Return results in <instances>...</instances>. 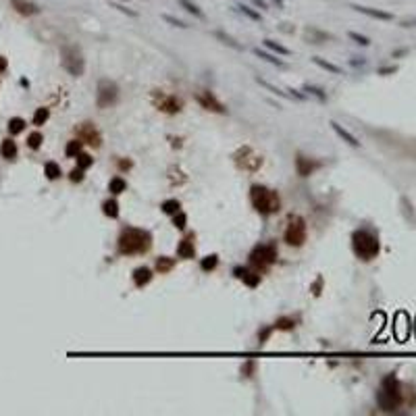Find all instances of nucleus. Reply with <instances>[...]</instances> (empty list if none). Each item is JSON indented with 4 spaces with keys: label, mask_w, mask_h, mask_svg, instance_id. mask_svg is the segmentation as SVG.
Segmentation results:
<instances>
[{
    "label": "nucleus",
    "mask_w": 416,
    "mask_h": 416,
    "mask_svg": "<svg viewBox=\"0 0 416 416\" xmlns=\"http://www.w3.org/2000/svg\"><path fill=\"white\" fill-rule=\"evenodd\" d=\"M152 248V235L146 229L139 227H123L116 239V250L123 256H133V254H146Z\"/></svg>",
    "instance_id": "nucleus-1"
},
{
    "label": "nucleus",
    "mask_w": 416,
    "mask_h": 416,
    "mask_svg": "<svg viewBox=\"0 0 416 416\" xmlns=\"http://www.w3.org/2000/svg\"><path fill=\"white\" fill-rule=\"evenodd\" d=\"M250 202H252L254 210L260 212L262 216H271L275 212H279L281 208V198L277 191L266 185H260V183L250 187Z\"/></svg>",
    "instance_id": "nucleus-2"
},
{
    "label": "nucleus",
    "mask_w": 416,
    "mask_h": 416,
    "mask_svg": "<svg viewBox=\"0 0 416 416\" xmlns=\"http://www.w3.org/2000/svg\"><path fill=\"white\" fill-rule=\"evenodd\" d=\"M352 248H354V254L360 258V260L369 262L372 258H377L381 244H379L377 233H372L369 229H356L352 233Z\"/></svg>",
    "instance_id": "nucleus-3"
},
{
    "label": "nucleus",
    "mask_w": 416,
    "mask_h": 416,
    "mask_svg": "<svg viewBox=\"0 0 416 416\" xmlns=\"http://www.w3.org/2000/svg\"><path fill=\"white\" fill-rule=\"evenodd\" d=\"M377 404L381 406V410L393 412L395 408L402 404V385L395 374H387L381 383V389L377 393Z\"/></svg>",
    "instance_id": "nucleus-4"
},
{
    "label": "nucleus",
    "mask_w": 416,
    "mask_h": 416,
    "mask_svg": "<svg viewBox=\"0 0 416 416\" xmlns=\"http://www.w3.org/2000/svg\"><path fill=\"white\" fill-rule=\"evenodd\" d=\"M277 246L275 244H258L252 248V252L248 256V262L252 266L254 271L258 273H264L266 269H271V266L277 262Z\"/></svg>",
    "instance_id": "nucleus-5"
},
{
    "label": "nucleus",
    "mask_w": 416,
    "mask_h": 416,
    "mask_svg": "<svg viewBox=\"0 0 416 416\" xmlns=\"http://www.w3.org/2000/svg\"><path fill=\"white\" fill-rule=\"evenodd\" d=\"M61 65L65 67V71L69 73L71 77H81L83 71H86V61H83L79 46L65 44L61 48Z\"/></svg>",
    "instance_id": "nucleus-6"
},
{
    "label": "nucleus",
    "mask_w": 416,
    "mask_h": 416,
    "mask_svg": "<svg viewBox=\"0 0 416 416\" xmlns=\"http://www.w3.org/2000/svg\"><path fill=\"white\" fill-rule=\"evenodd\" d=\"M283 237H285L287 244L294 246V248L304 246V241H306V237H308V227H306L304 216L291 212V214L287 216V227H285V233H283Z\"/></svg>",
    "instance_id": "nucleus-7"
},
{
    "label": "nucleus",
    "mask_w": 416,
    "mask_h": 416,
    "mask_svg": "<svg viewBox=\"0 0 416 416\" xmlns=\"http://www.w3.org/2000/svg\"><path fill=\"white\" fill-rule=\"evenodd\" d=\"M119 102V86L111 79H100L98 92H96V104L98 108H108Z\"/></svg>",
    "instance_id": "nucleus-8"
},
{
    "label": "nucleus",
    "mask_w": 416,
    "mask_h": 416,
    "mask_svg": "<svg viewBox=\"0 0 416 416\" xmlns=\"http://www.w3.org/2000/svg\"><path fill=\"white\" fill-rule=\"evenodd\" d=\"M152 102H154V106L158 108V111L166 113V115H177V113H181V108H183V102L177 96L164 94V92H154Z\"/></svg>",
    "instance_id": "nucleus-9"
},
{
    "label": "nucleus",
    "mask_w": 416,
    "mask_h": 416,
    "mask_svg": "<svg viewBox=\"0 0 416 416\" xmlns=\"http://www.w3.org/2000/svg\"><path fill=\"white\" fill-rule=\"evenodd\" d=\"M75 136H77V139H81L83 144H90V146H94V148H100L102 146V136H100V131L94 123H81L75 127Z\"/></svg>",
    "instance_id": "nucleus-10"
},
{
    "label": "nucleus",
    "mask_w": 416,
    "mask_h": 416,
    "mask_svg": "<svg viewBox=\"0 0 416 416\" xmlns=\"http://www.w3.org/2000/svg\"><path fill=\"white\" fill-rule=\"evenodd\" d=\"M196 102L206 108V111H210V113H219V115H225L227 113V106H225L219 98H216L212 92H208V90H202V92H198L196 94Z\"/></svg>",
    "instance_id": "nucleus-11"
},
{
    "label": "nucleus",
    "mask_w": 416,
    "mask_h": 416,
    "mask_svg": "<svg viewBox=\"0 0 416 416\" xmlns=\"http://www.w3.org/2000/svg\"><path fill=\"white\" fill-rule=\"evenodd\" d=\"M239 154H244V161H241V158H237L235 162H237L244 171H258V169L262 166V156H258L250 146L239 148Z\"/></svg>",
    "instance_id": "nucleus-12"
},
{
    "label": "nucleus",
    "mask_w": 416,
    "mask_h": 416,
    "mask_svg": "<svg viewBox=\"0 0 416 416\" xmlns=\"http://www.w3.org/2000/svg\"><path fill=\"white\" fill-rule=\"evenodd\" d=\"M233 275H235L239 281H244L248 287L260 285V273L254 271L252 266H235V269H233Z\"/></svg>",
    "instance_id": "nucleus-13"
},
{
    "label": "nucleus",
    "mask_w": 416,
    "mask_h": 416,
    "mask_svg": "<svg viewBox=\"0 0 416 416\" xmlns=\"http://www.w3.org/2000/svg\"><path fill=\"white\" fill-rule=\"evenodd\" d=\"M194 241H196V235H194V233H187V235L177 244V256L185 258V260L196 258V244H194Z\"/></svg>",
    "instance_id": "nucleus-14"
},
{
    "label": "nucleus",
    "mask_w": 416,
    "mask_h": 416,
    "mask_svg": "<svg viewBox=\"0 0 416 416\" xmlns=\"http://www.w3.org/2000/svg\"><path fill=\"white\" fill-rule=\"evenodd\" d=\"M321 166H323V162H319V161H310V158H306L302 154L296 156V171H298V175H302V177L312 175L316 169H321Z\"/></svg>",
    "instance_id": "nucleus-15"
},
{
    "label": "nucleus",
    "mask_w": 416,
    "mask_h": 416,
    "mask_svg": "<svg viewBox=\"0 0 416 416\" xmlns=\"http://www.w3.org/2000/svg\"><path fill=\"white\" fill-rule=\"evenodd\" d=\"M152 269H148V266H138L136 271H133V275H131V279H133V285L136 287H146L150 281H152Z\"/></svg>",
    "instance_id": "nucleus-16"
},
{
    "label": "nucleus",
    "mask_w": 416,
    "mask_h": 416,
    "mask_svg": "<svg viewBox=\"0 0 416 416\" xmlns=\"http://www.w3.org/2000/svg\"><path fill=\"white\" fill-rule=\"evenodd\" d=\"M11 4H13V8H15L17 13L25 15V17H31V15H38L40 13L38 4L29 2V0H11Z\"/></svg>",
    "instance_id": "nucleus-17"
},
{
    "label": "nucleus",
    "mask_w": 416,
    "mask_h": 416,
    "mask_svg": "<svg viewBox=\"0 0 416 416\" xmlns=\"http://www.w3.org/2000/svg\"><path fill=\"white\" fill-rule=\"evenodd\" d=\"M352 8H356L358 13H364V15L372 17V19H381V21H391V19H393V15H391V13L377 11V8H369V6H360V4H354Z\"/></svg>",
    "instance_id": "nucleus-18"
},
{
    "label": "nucleus",
    "mask_w": 416,
    "mask_h": 416,
    "mask_svg": "<svg viewBox=\"0 0 416 416\" xmlns=\"http://www.w3.org/2000/svg\"><path fill=\"white\" fill-rule=\"evenodd\" d=\"M331 127H333V131H335V133H337V136H339L341 139H344V141H347L349 146H354V148H358V146H360V141H358V139H356V138H354V136H352V133H349L347 129H344V127H341V125H339L337 121H331Z\"/></svg>",
    "instance_id": "nucleus-19"
},
{
    "label": "nucleus",
    "mask_w": 416,
    "mask_h": 416,
    "mask_svg": "<svg viewBox=\"0 0 416 416\" xmlns=\"http://www.w3.org/2000/svg\"><path fill=\"white\" fill-rule=\"evenodd\" d=\"M0 154H2V158H6V161H15L17 158V144L11 138L2 139V144H0Z\"/></svg>",
    "instance_id": "nucleus-20"
},
{
    "label": "nucleus",
    "mask_w": 416,
    "mask_h": 416,
    "mask_svg": "<svg viewBox=\"0 0 416 416\" xmlns=\"http://www.w3.org/2000/svg\"><path fill=\"white\" fill-rule=\"evenodd\" d=\"M102 212L108 216V219H119V202H116L115 198L104 200V204H102Z\"/></svg>",
    "instance_id": "nucleus-21"
},
{
    "label": "nucleus",
    "mask_w": 416,
    "mask_h": 416,
    "mask_svg": "<svg viewBox=\"0 0 416 416\" xmlns=\"http://www.w3.org/2000/svg\"><path fill=\"white\" fill-rule=\"evenodd\" d=\"M44 175H46V179L56 181V179L63 175V173H61V164L54 162V161H48V162L44 164Z\"/></svg>",
    "instance_id": "nucleus-22"
},
{
    "label": "nucleus",
    "mask_w": 416,
    "mask_h": 416,
    "mask_svg": "<svg viewBox=\"0 0 416 416\" xmlns=\"http://www.w3.org/2000/svg\"><path fill=\"white\" fill-rule=\"evenodd\" d=\"M161 210L164 212V214H169V216H173V214H177L179 210H181V202L177 198H171V200H164V202L161 204Z\"/></svg>",
    "instance_id": "nucleus-23"
},
{
    "label": "nucleus",
    "mask_w": 416,
    "mask_h": 416,
    "mask_svg": "<svg viewBox=\"0 0 416 416\" xmlns=\"http://www.w3.org/2000/svg\"><path fill=\"white\" fill-rule=\"evenodd\" d=\"M125 189H127V181H125L123 177H113V179H111V183H108V191H111L113 196L123 194Z\"/></svg>",
    "instance_id": "nucleus-24"
},
{
    "label": "nucleus",
    "mask_w": 416,
    "mask_h": 416,
    "mask_svg": "<svg viewBox=\"0 0 416 416\" xmlns=\"http://www.w3.org/2000/svg\"><path fill=\"white\" fill-rule=\"evenodd\" d=\"M296 327V319L294 316H281V319H277V323L273 324V331L277 329V331H291Z\"/></svg>",
    "instance_id": "nucleus-25"
},
{
    "label": "nucleus",
    "mask_w": 416,
    "mask_h": 416,
    "mask_svg": "<svg viewBox=\"0 0 416 416\" xmlns=\"http://www.w3.org/2000/svg\"><path fill=\"white\" fill-rule=\"evenodd\" d=\"M81 148H83V141L81 139H71V141H67V146H65V156H69V158H75L79 152H81Z\"/></svg>",
    "instance_id": "nucleus-26"
},
{
    "label": "nucleus",
    "mask_w": 416,
    "mask_h": 416,
    "mask_svg": "<svg viewBox=\"0 0 416 416\" xmlns=\"http://www.w3.org/2000/svg\"><path fill=\"white\" fill-rule=\"evenodd\" d=\"M173 266H175V258H169V256H161V258H156V271L161 273V275L173 271Z\"/></svg>",
    "instance_id": "nucleus-27"
},
{
    "label": "nucleus",
    "mask_w": 416,
    "mask_h": 416,
    "mask_svg": "<svg viewBox=\"0 0 416 416\" xmlns=\"http://www.w3.org/2000/svg\"><path fill=\"white\" fill-rule=\"evenodd\" d=\"M264 46L269 48V50H273V52L281 54V56H289V54H291V52H289V48H285L283 44H279V42H275V40H271V38H266V40H264Z\"/></svg>",
    "instance_id": "nucleus-28"
},
{
    "label": "nucleus",
    "mask_w": 416,
    "mask_h": 416,
    "mask_svg": "<svg viewBox=\"0 0 416 416\" xmlns=\"http://www.w3.org/2000/svg\"><path fill=\"white\" fill-rule=\"evenodd\" d=\"M25 125L27 123H25L21 116H13V119L8 121V133H11V136H19V133L25 129Z\"/></svg>",
    "instance_id": "nucleus-29"
},
{
    "label": "nucleus",
    "mask_w": 416,
    "mask_h": 416,
    "mask_svg": "<svg viewBox=\"0 0 416 416\" xmlns=\"http://www.w3.org/2000/svg\"><path fill=\"white\" fill-rule=\"evenodd\" d=\"M216 264H219V256L216 254H210V256H206L200 260V269H202L204 273H210L216 269Z\"/></svg>",
    "instance_id": "nucleus-30"
},
{
    "label": "nucleus",
    "mask_w": 416,
    "mask_h": 416,
    "mask_svg": "<svg viewBox=\"0 0 416 416\" xmlns=\"http://www.w3.org/2000/svg\"><path fill=\"white\" fill-rule=\"evenodd\" d=\"M48 116H50V111L46 106H40L36 113H33V125H36V127H42V125H44L46 121H48Z\"/></svg>",
    "instance_id": "nucleus-31"
},
{
    "label": "nucleus",
    "mask_w": 416,
    "mask_h": 416,
    "mask_svg": "<svg viewBox=\"0 0 416 416\" xmlns=\"http://www.w3.org/2000/svg\"><path fill=\"white\" fill-rule=\"evenodd\" d=\"M254 54L256 56H260V58H264V61H269L271 65H277V67H285V63L281 61V58H277L275 54H269L266 50H260V48H254Z\"/></svg>",
    "instance_id": "nucleus-32"
},
{
    "label": "nucleus",
    "mask_w": 416,
    "mask_h": 416,
    "mask_svg": "<svg viewBox=\"0 0 416 416\" xmlns=\"http://www.w3.org/2000/svg\"><path fill=\"white\" fill-rule=\"evenodd\" d=\"M312 63H314V65H319L321 69L329 71V73H335V75H339V73H341V69H339L337 65H333V63H329V61H323L321 56H314V58H312Z\"/></svg>",
    "instance_id": "nucleus-33"
},
{
    "label": "nucleus",
    "mask_w": 416,
    "mask_h": 416,
    "mask_svg": "<svg viewBox=\"0 0 416 416\" xmlns=\"http://www.w3.org/2000/svg\"><path fill=\"white\" fill-rule=\"evenodd\" d=\"M75 158H77V166H79V169H81V171H88V169H90V166H92V164H94V158H92V154H88V152H83V150H81V152H79L77 156H75Z\"/></svg>",
    "instance_id": "nucleus-34"
},
{
    "label": "nucleus",
    "mask_w": 416,
    "mask_h": 416,
    "mask_svg": "<svg viewBox=\"0 0 416 416\" xmlns=\"http://www.w3.org/2000/svg\"><path fill=\"white\" fill-rule=\"evenodd\" d=\"M214 38H219V40L223 42V44H227V46H231L233 50H241V48H244V46H241V44H237V42H235V40H233L231 36H227V33H223V31H214Z\"/></svg>",
    "instance_id": "nucleus-35"
},
{
    "label": "nucleus",
    "mask_w": 416,
    "mask_h": 416,
    "mask_svg": "<svg viewBox=\"0 0 416 416\" xmlns=\"http://www.w3.org/2000/svg\"><path fill=\"white\" fill-rule=\"evenodd\" d=\"M179 4H181L183 8H185V11H187V13H191V15H196V17H198V19H204V13H202V11H200V8H198V4H194V2H191V0H179Z\"/></svg>",
    "instance_id": "nucleus-36"
},
{
    "label": "nucleus",
    "mask_w": 416,
    "mask_h": 416,
    "mask_svg": "<svg viewBox=\"0 0 416 416\" xmlns=\"http://www.w3.org/2000/svg\"><path fill=\"white\" fill-rule=\"evenodd\" d=\"M42 141H44V136H42L40 131H33V133H29V136H27V146L31 150H38L42 146Z\"/></svg>",
    "instance_id": "nucleus-37"
},
{
    "label": "nucleus",
    "mask_w": 416,
    "mask_h": 416,
    "mask_svg": "<svg viewBox=\"0 0 416 416\" xmlns=\"http://www.w3.org/2000/svg\"><path fill=\"white\" fill-rule=\"evenodd\" d=\"M173 225H175V227H177L179 231H183V229L187 227V214L183 212V210H179L177 214H173Z\"/></svg>",
    "instance_id": "nucleus-38"
},
{
    "label": "nucleus",
    "mask_w": 416,
    "mask_h": 416,
    "mask_svg": "<svg viewBox=\"0 0 416 416\" xmlns=\"http://www.w3.org/2000/svg\"><path fill=\"white\" fill-rule=\"evenodd\" d=\"M237 8H239V13H244L246 17H250L252 21H260L262 17H260V13H256V11H252L250 6H246V4H237Z\"/></svg>",
    "instance_id": "nucleus-39"
},
{
    "label": "nucleus",
    "mask_w": 416,
    "mask_h": 416,
    "mask_svg": "<svg viewBox=\"0 0 416 416\" xmlns=\"http://www.w3.org/2000/svg\"><path fill=\"white\" fill-rule=\"evenodd\" d=\"M304 92H308V94L316 96V98L321 100V102H324V100H327V94H324V92H323L321 88H314V86H310V83H308V86H304Z\"/></svg>",
    "instance_id": "nucleus-40"
},
{
    "label": "nucleus",
    "mask_w": 416,
    "mask_h": 416,
    "mask_svg": "<svg viewBox=\"0 0 416 416\" xmlns=\"http://www.w3.org/2000/svg\"><path fill=\"white\" fill-rule=\"evenodd\" d=\"M256 81H258V83H260V86H262V88H266V90H271V92H273V94H277V96H281V98H287V94H285V92H281L279 88H275V86H273V83H269V81H264V79H260V77H256Z\"/></svg>",
    "instance_id": "nucleus-41"
},
{
    "label": "nucleus",
    "mask_w": 416,
    "mask_h": 416,
    "mask_svg": "<svg viewBox=\"0 0 416 416\" xmlns=\"http://www.w3.org/2000/svg\"><path fill=\"white\" fill-rule=\"evenodd\" d=\"M347 36L352 38V40H356L360 46H369V44H370V40H369V38H366V36H360V33H356V31H349Z\"/></svg>",
    "instance_id": "nucleus-42"
},
{
    "label": "nucleus",
    "mask_w": 416,
    "mask_h": 416,
    "mask_svg": "<svg viewBox=\"0 0 416 416\" xmlns=\"http://www.w3.org/2000/svg\"><path fill=\"white\" fill-rule=\"evenodd\" d=\"M69 179H71L73 183H81V181H83V171L79 169V166H75V169L69 173Z\"/></svg>",
    "instance_id": "nucleus-43"
},
{
    "label": "nucleus",
    "mask_w": 416,
    "mask_h": 416,
    "mask_svg": "<svg viewBox=\"0 0 416 416\" xmlns=\"http://www.w3.org/2000/svg\"><path fill=\"white\" fill-rule=\"evenodd\" d=\"M162 19L166 21V23H171V25H175V27H187L185 23H183L181 19H175V17H171V15H162Z\"/></svg>",
    "instance_id": "nucleus-44"
},
{
    "label": "nucleus",
    "mask_w": 416,
    "mask_h": 416,
    "mask_svg": "<svg viewBox=\"0 0 416 416\" xmlns=\"http://www.w3.org/2000/svg\"><path fill=\"white\" fill-rule=\"evenodd\" d=\"M254 369H256V362L250 360V362L244 366V369H241V372H244V377H252V374H254Z\"/></svg>",
    "instance_id": "nucleus-45"
},
{
    "label": "nucleus",
    "mask_w": 416,
    "mask_h": 416,
    "mask_svg": "<svg viewBox=\"0 0 416 416\" xmlns=\"http://www.w3.org/2000/svg\"><path fill=\"white\" fill-rule=\"evenodd\" d=\"M271 333H273V327H266V329H262V333H258V339H260V344H266V339H269Z\"/></svg>",
    "instance_id": "nucleus-46"
},
{
    "label": "nucleus",
    "mask_w": 416,
    "mask_h": 416,
    "mask_svg": "<svg viewBox=\"0 0 416 416\" xmlns=\"http://www.w3.org/2000/svg\"><path fill=\"white\" fill-rule=\"evenodd\" d=\"M131 166H133L131 161H119V169H121V171H129Z\"/></svg>",
    "instance_id": "nucleus-47"
},
{
    "label": "nucleus",
    "mask_w": 416,
    "mask_h": 416,
    "mask_svg": "<svg viewBox=\"0 0 416 416\" xmlns=\"http://www.w3.org/2000/svg\"><path fill=\"white\" fill-rule=\"evenodd\" d=\"M115 8H119V11H121V13H127L129 17H136V15H138L136 11H129V8H125V6H121V4H115Z\"/></svg>",
    "instance_id": "nucleus-48"
},
{
    "label": "nucleus",
    "mask_w": 416,
    "mask_h": 416,
    "mask_svg": "<svg viewBox=\"0 0 416 416\" xmlns=\"http://www.w3.org/2000/svg\"><path fill=\"white\" fill-rule=\"evenodd\" d=\"M6 67H8V61L4 56H0V73H4L6 71Z\"/></svg>",
    "instance_id": "nucleus-49"
},
{
    "label": "nucleus",
    "mask_w": 416,
    "mask_h": 416,
    "mask_svg": "<svg viewBox=\"0 0 416 416\" xmlns=\"http://www.w3.org/2000/svg\"><path fill=\"white\" fill-rule=\"evenodd\" d=\"M254 4H256V6H262V8H266V2H262V0H254Z\"/></svg>",
    "instance_id": "nucleus-50"
}]
</instances>
